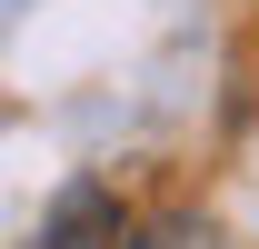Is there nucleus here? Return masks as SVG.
<instances>
[{
  "mask_svg": "<svg viewBox=\"0 0 259 249\" xmlns=\"http://www.w3.org/2000/svg\"><path fill=\"white\" fill-rule=\"evenodd\" d=\"M120 239H130V219L110 210V189H90V180H80L60 210L40 219V239H30V249H120Z\"/></svg>",
  "mask_w": 259,
  "mask_h": 249,
  "instance_id": "nucleus-1",
  "label": "nucleus"
},
{
  "mask_svg": "<svg viewBox=\"0 0 259 249\" xmlns=\"http://www.w3.org/2000/svg\"><path fill=\"white\" fill-rule=\"evenodd\" d=\"M120 249H229V239H220L199 210H169V219H150V229H130Z\"/></svg>",
  "mask_w": 259,
  "mask_h": 249,
  "instance_id": "nucleus-2",
  "label": "nucleus"
}]
</instances>
